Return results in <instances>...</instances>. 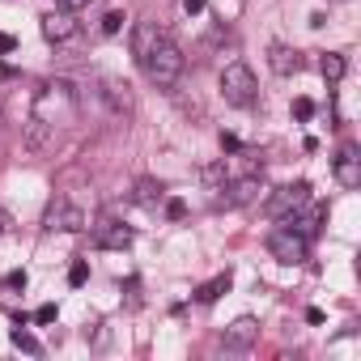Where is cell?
<instances>
[{
	"label": "cell",
	"mask_w": 361,
	"mask_h": 361,
	"mask_svg": "<svg viewBox=\"0 0 361 361\" xmlns=\"http://www.w3.org/2000/svg\"><path fill=\"white\" fill-rule=\"evenodd\" d=\"M183 64H188V56L178 51L170 39H161V43H157V51H153L140 68L149 73V81H153L157 90H174V85H178V77H183Z\"/></svg>",
	"instance_id": "obj_1"
},
{
	"label": "cell",
	"mask_w": 361,
	"mask_h": 361,
	"mask_svg": "<svg viewBox=\"0 0 361 361\" xmlns=\"http://www.w3.org/2000/svg\"><path fill=\"white\" fill-rule=\"evenodd\" d=\"M221 98L230 106H251L259 98V81H255V73L243 60H234V64L221 68Z\"/></svg>",
	"instance_id": "obj_2"
},
{
	"label": "cell",
	"mask_w": 361,
	"mask_h": 361,
	"mask_svg": "<svg viewBox=\"0 0 361 361\" xmlns=\"http://www.w3.org/2000/svg\"><path fill=\"white\" fill-rule=\"evenodd\" d=\"M314 196H310V183H285V188H276L272 196H268V217L272 221H285V217H293L298 209H306Z\"/></svg>",
	"instance_id": "obj_3"
},
{
	"label": "cell",
	"mask_w": 361,
	"mask_h": 361,
	"mask_svg": "<svg viewBox=\"0 0 361 361\" xmlns=\"http://www.w3.org/2000/svg\"><path fill=\"white\" fill-rule=\"evenodd\" d=\"M306 251H310V238H302L298 230H272L268 234V255L276 259V264H302L306 259Z\"/></svg>",
	"instance_id": "obj_4"
},
{
	"label": "cell",
	"mask_w": 361,
	"mask_h": 361,
	"mask_svg": "<svg viewBox=\"0 0 361 361\" xmlns=\"http://www.w3.org/2000/svg\"><path fill=\"white\" fill-rule=\"evenodd\" d=\"M43 226H47V230H60V234H81L90 221H85V213H81L73 200H51V204H47Z\"/></svg>",
	"instance_id": "obj_5"
},
{
	"label": "cell",
	"mask_w": 361,
	"mask_h": 361,
	"mask_svg": "<svg viewBox=\"0 0 361 361\" xmlns=\"http://www.w3.org/2000/svg\"><path fill=\"white\" fill-rule=\"evenodd\" d=\"M22 145H26V153H47L56 145V123L43 119V115H30L26 128H22Z\"/></svg>",
	"instance_id": "obj_6"
},
{
	"label": "cell",
	"mask_w": 361,
	"mask_h": 361,
	"mask_svg": "<svg viewBox=\"0 0 361 361\" xmlns=\"http://www.w3.org/2000/svg\"><path fill=\"white\" fill-rule=\"evenodd\" d=\"M259 340V319H251V314H243V319H234L226 331H221V344L230 348V353H247L251 344Z\"/></svg>",
	"instance_id": "obj_7"
},
{
	"label": "cell",
	"mask_w": 361,
	"mask_h": 361,
	"mask_svg": "<svg viewBox=\"0 0 361 361\" xmlns=\"http://www.w3.org/2000/svg\"><path fill=\"white\" fill-rule=\"evenodd\" d=\"M161 39H166V30H161L157 22H136V26H132V56H136V64H145V60L157 51Z\"/></svg>",
	"instance_id": "obj_8"
},
{
	"label": "cell",
	"mask_w": 361,
	"mask_h": 361,
	"mask_svg": "<svg viewBox=\"0 0 361 361\" xmlns=\"http://www.w3.org/2000/svg\"><path fill=\"white\" fill-rule=\"evenodd\" d=\"M94 243H98L102 251H128V247H132V230L119 226L115 217H102V221L94 226Z\"/></svg>",
	"instance_id": "obj_9"
},
{
	"label": "cell",
	"mask_w": 361,
	"mask_h": 361,
	"mask_svg": "<svg viewBox=\"0 0 361 361\" xmlns=\"http://www.w3.org/2000/svg\"><path fill=\"white\" fill-rule=\"evenodd\" d=\"M331 170H336V183H340V188H361V157H357V145H344V149L336 153Z\"/></svg>",
	"instance_id": "obj_10"
},
{
	"label": "cell",
	"mask_w": 361,
	"mask_h": 361,
	"mask_svg": "<svg viewBox=\"0 0 361 361\" xmlns=\"http://www.w3.org/2000/svg\"><path fill=\"white\" fill-rule=\"evenodd\" d=\"M102 98L111 106V115H132V85L119 77H102Z\"/></svg>",
	"instance_id": "obj_11"
},
{
	"label": "cell",
	"mask_w": 361,
	"mask_h": 361,
	"mask_svg": "<svg viewBox=\"0 0 361 361\" xmlns=\"http://www.w3.org/2000/svg\"><path fill=\"white\" fill-rule=\"evenodd\" d=\"M73 35H77V22H73L68 9H56V13L43 18V39H47V43H68Z\"/></svg>",
	"instance_id": "obj_12"
},
{
	"label": "cell",
	"mask_w": 361,
	"mask_h": 361,
	"mask_svg": "<svg viewBox=\"0 0 361 361\" xmlns=\"http://www.w3.org/2000/svg\"><path fill=\"white\" fill-rule=\"evenodd\" d=\"M268 64H272V73L293 77V73L302 68V56H298L293 47H285V43H272V47H268Z\"/></svg>",
	"instance_id": "obj_13"
},
{
	"label": "cell",
	"mask_w": 361,
	"mask_h": 361,
	"mask_svg": "<svg viewBox=\"0 0 361 361\" xmlns=\"http://www.w3.org/2000/svg\"><path fill=\"white\" fill-rule=\"evenodd\" d=\"M259 192H264V183H259V174H243L238 183H234V188L226 192V204H230V209H238V204H251V200H255Z\"/></svg>",
	"instance_id": "obj_14"
},
{
	"label": "cell",
	"mask_w": 361,
	"mask_h": 361,
	"mask_svg": "<svg viewBox=\"0 0 361 361\" xmlns=\"http://www.w3.org/2000/svg\"><path fill=\"white\" fill-rule=\"evenodd\" d=\"M166 200V188L157 183V178H140V183H136V204L140 209H157Z\"/></svg>",
	"instance_id": "obj_15"
},
{
	"label": "cell",
	"mask_w": 361,
	"mask_h": 361,
	"mask_svg": "<svg viewBox=\"0 0 361 361\" xmlns=\"http://www.w3.org/2000/svg\"><path fill=\"white\" fill-rule=\"evenodd\" d=\"M221 293H230V272H221V276L204 281V285L196 289V302H204V306H209V302H217Z\"/></svg>",
	"instance_id": "obj_16"
},
{
	"label": "cell",
	"mask_w": 361,
	"mask_h": 361,
	"mask_svg": "<svg viewBox=\"0 0 361 361\" xmlns=\"http://www.w3.org/2000/svg\"><path fill=\"white\" fill-rule=\"evenodd\" d=\"M319 73H323L327 81H340V77L348 73V64H344V56H340V51H327V56L319 60Z\"/></svg>",
	"instance_id": "obj_17"
},
{
	"label": "cell",
	"mask_w": 361,
	"mask_h": 361,
	"mask_svg": "<svg viewBox=\"0 0 361 361\" xmlns=\"http://www.w3.org/2000/svg\"><path fill=\"white\" fill-rule=\"evenodd\" d=\"M200 178L213 188V192H226V161H217V166H204L200 170Z\"/></svg>",
	"instance_id": "obj_18"
},
{
	"label": "cell",
	"mask_w": 361,
	"mask_h": 361,
	"mask_svg": "<svg viewBox=\"0 0 361 361\" xmlns=\"http://www.w3.org/2000/svg\"><path fill=\"white\" fill-rule=\"evenodd\" d=\"M9 340H13L18 348H26V353H43V344H39V340H35V336H30V331H26L22 323H18V327L9 331Z\"/></svg>",
	"instance_id": "obj_19"
},
{
	"label": "cell",
	"mask_w": 361,
	"mask_h": 361,
	"mask_svg": "<svg viewBox=\"0 0 361 361\" xmlns=\"http://www.w3.org/2000/svg\"><path fill=\"white\" fill-rule=\"evenodd\" d=\"M123 22H128V18H123L119 9H111V13L102 18V35H119V30H123Z\"/></svg>",
	"instance_id": "obj_20"
},
{
	"label": "cell",
	"mask_w": 361,
	"mask_h": 361,
	"mask_svg": "<svg viewBox=\"0 0 361 361\" xmlns=\"http://www.w3.org/2000/svg\"><path fill=\"white\" fill-rule=\"evenodd\" d=\"M85 281H90V264H81V259H77V264L68 268V285H85Z\"/></svg>",
	"instance_id": "obj_21"
},
{
	"label": "cell",
	"mask_w": 361,
	"mask_h": 361,
	"mask_svg": "<svg viewBox=\"0 0 361 361\" xmlns=\"http://www.w3.org/2000/svg\"><path fill=\"white\" fill-rule=\"evenodd\" d=\"M293 115H298V119H310V115H314V102H310V98H293Z\"/></svg>",
	"instance_id": "obj_22"
},
{
	"label": "cell",
	"mask_w": 361,
	"mask_h": 361,
	"mask_svg": "<svg viewBox=\"0 0 361 361\" xmlns=\"http://www.w3.org/2000/svg\"><path fill=\"white\" fill-rule=\"evenodd\" d=\"M35 323H56V306H51V302L39 306V310H35Z\"/></svg>",
	"instance_id": "obj_23"
},
{
	"label": "cell",
	"mask_w": 361,
	"mask_h": 361,
	"mask_svg": "<svg viewBox=\"0 0 361 361\" xmlns=\"http://www.w3.org/2000/svg\"><path fill=\"white\" fill-rule=\"evenodd\" d=\"M204 5H209V0H183V13L196 18V13H204Z\"/></svg>",
	"instance_id": "obj_24"
},
{
	"label": "cell",
	"mask_w": 361,
	"mask_h": 361,
	"mask_svg": "<svg viewBox=\"0 0 361 361\" xmlns=\"http://www.w3.org/2000/svg\"><path fill=\"white\" fill-rule=\"evenodd\" d=\"M9 230H13V217H9V209H5V204H0V238H5Z\"/></svg>",
	"instance_id": "obj_25"
},
{
	"label": "cell",
	"mask_w": 361,
	"mask_h": 361,
	"mask_svg": "<svg viewBox=\"0 0 361 361\" xmlns=\"http://www.w3.org/2000/svg\"><path fill=\"white\" fill-rule=\"evenodd\" d=\"M166 213H170V217L178 221V217H183V213H188V204H183V200H170V204H166Z\"/></svg>",
	"instance_id": "obj_26"
},
{
	"label": "cell",
	"mask_w": 361,
	"mask_h": 361,
	"mask_svg": "<svg viewBox=\"0 0 361 361\" xmlns=\"http://www.w3.org/2000/svg\"><path fill=\"white\" fill-rule=\"evenodd\" d=\"M221 149H230V153H238V136H230V132H221Z\"/></svg>",
	"instance_id": "obj_27"
},
{
	"label": "cell",
	"mask_w": 361,
	"mask_h": 361,
	"mask_svg": "<svg viewBox=\"0 0 361 361\" xmlns=\"http://www.w3.org/2000/svg\"><path fill=\"white\" fill-rule=\"evenodd\" d=\"M85 5H90V0H60V9H68V13L73 9H85Z\"/></svg>",
	"instance_id": "obj_28"
},
{
	"label": "cell",
	"mask_w": 361,
	"mask_h": 361,
	"mask_svg": "<svg viewBox=\"0 0 361 361\" xmlns=\"http://www.w3.org/2000/svg\"><path fill=\"white\" fill-rule=\"evenodd\" d=\"M9 285L13 289H26V272H9Z\"/></svg>",
	"instance_id": "obj_29"
},
{
	"label": "cell",
	"mask_w": 361,
	"mask_h": 361,
	"mask_svg": "<svg viewBox=\"0 0 361 361\" xmlns=\"http://www.w3.org/2000/svg\"><path fill=\"white\" fill-rule=\"evenodd\" d=\"M13 47H18V39H13V35H0V51H13Z\"/></svg>",
	"instance_id": "obj_30"
}]
</instances>
